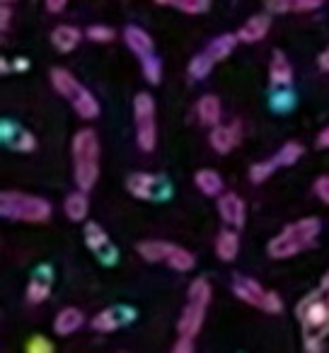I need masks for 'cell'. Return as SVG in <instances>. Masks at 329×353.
Segmentation results:
<instances>
[{"label":"cell","instance_id":"cell-1","mask_svg":"<svg viewBox=\"0 0 329 353\" xmlns=\"http://www.w3.org/2000/svg\"><path fill=\"white\" fill-rule=\"evenodd\" d=\"M73 152V174L78 189H92L99 176V141L92 128H83L73 136L70 143Z\"/></svg>","mask_w":329,"mask_h":353},{"label":"cell","instance_id":"cell-2","mask_svg":"<svg viewBox=\"0 0 329 353\" xmlns=\"http://www.w3.org/2000/svg\"><path fill=\"white\" fill-rule=\"evenodd\" d=\"M319 221L317 218H300V221L290 223L288 228L279 232L274 240L266 245L271 259H290L298 252L308 250L315 242V237L319 235Z\"/></svg>","mask_w":329,"mask_h":353},{"label":"cell","instance_id":"cell-3","mask_svg":"<svg viewBox=\"0 0 329 353\" xmlns=\"http://www.w3.org/2000/svg\"><path fill=\"white\" fill-rule=\"evenodd\" d=\"M0 213L8 221L46 223L51 218V203L41 196H32V194L3 192L0 194Z\"/></svg>","mask_w":329,"mask_h":353},{"label":"cell","instance_id":"cell-4","mask_svg":"<svg viewBox=\"0 0 329 353\" xmlns=\"http://www.w3.org/2000/svg\"><path fill=\"white\" fill-rule=\"evenodd\" d=\"M295 317L303 324L305 336L324 339L329 334V290L305 295L295 307Z\"/></svg>","mask_w":329,"mask_h":353},{"label":"cell","instance_id":"cell-5","mask_svg":"<svg viewBox=\"0 0 329 353\" xmlns=\"http://www.w3.org/2000/svg\"><path fill=\"white\" fill-rule=\"evenodd\" d=\"M138 254L146 261H165L168 266H172L175 271H192L197 259L192 252H187L184 247L172 245V242L162 240H148L138 245Z\"/></svg>","mask_w":329,"mask_h":353},{"label":"cell","instance_id":"cell-6","mask_svg":"<svg viewBox=\"0 0 329 353\" xmlns=\"http://www.w3.org/2000/svg\"><path fill=\"white\" fill-rule=\"evenodd\" d=\"M133 117H136V141L141 150L150 152L155 148V102L148 92H138L133 99Z\"/></svg>","mask_w":329,"mask_h":353},{"label":"cell","instance_id":"cell-7","mask_svg":"<svg viewBox=\"0 0 329 353\" xmlns=\"http://www.w3.org/2000/svg\"><path fill=\"white\" fill-rule=\"evenodd\" d=\"M126 189L131 196L141 201H165L172 194V187L165 176L148 174V172H133L126 179Z\"/></svg>","mask_w":329,"mask_h":353},{"label":"cell","instance_id":"cell-8","mask_svg":"<svg viewBox=\"0 0 329 353\" xmlns=\"http://www.w3.org/2000/svg\"><path fill=\"white\" fill-rule=\"evenodd\" d=\"M85 245L90 247V252H94V256H99L102 264H114L119 256L117 247L109 242V235L104 232V228L99 223H92L90 221L85 225Z\"/></svg>","mask_w":329,"mask_h":353},{"label":"cell","instance_id":"cell-9","mask_svg":"<svg viewBox=\"0 0 329 353\" xmlns=\"http://www.w3.org/2000/svg\"><path fill=\"white\" fill-rule=\"evenodd\" d=\"M206 307H208V305L197 303V300H189V305L184 307L182 317H179V322H177L179 336L197 339V334L201 332L203 317H206Z\"/></svg>","mask_w":329,"mask_h":353},{"label":"cell","instance_id":"cell-10","mask_svg":"<svg viewBox=\"0 0 329 353\" xmlns=\"http://www.w3.org/2000/svg\"><path fill=\"white\" fill-rule=\"evenodd\" d=\"M218 213H221L223 223L232 228L245 225V201H242L237 194L228 192L218 196Z\"/></svg>","mask_w":329,"mask_h":353},{"label":"cell","instance_id":"cell-11","mask_svg":"<svg viewBox=\"0 0 329 353\" xmlns=\"http://www.w3.org/2000/svg\"><path fill=\"white\" fill-rule=\"evenodd\" d=\"M240 138H242L240 121H232V123H228V126H213L211 148L216 152H221V155H226V152H230L232 148L240 143Z\"/></svg>","mask_w":329,"mask_h":353},{"label":"cell","instance_id":"cell-12","mask_svg":"<svg viewBox=\"0 0 329 353\" xmlns=\"http://www.w3.org/2000/svg\"><path fill=\"white\" fill-rule=\"evenodd\" d=\"M133 317H136V312L128 307H109V310H102V312L92 319V329L94 332H114V329L128 324Z\"/></svg>","mask_w":329,"mask_h":353},{"label":"cell","instance_id":"cell-13","mask_svg":"<svg viewBox=\"0 0 329 353\" xmlns=\"http://www.w3.org/2000/svg\"><path fill=\"white\" fill-rule=\"evenodd\" d=\"M0 133H3V141H6V145H10L12 150L30 152V150H34V148H37L34 136H32L30 131H25L22 126H17V123L3 121V126H0Z\"/></svg>","mask_w":329,"mask_h":353},{"label":"cell","instance_id":"cell-14","mask_svg":"<svg viewBox=\"0 0 329 353\" xmlns=\"http://www.w3.org/2000/svg\"><path fill=\"white\" fill-rule=\"evenodd\" d=\"M232 293L240 300H245L247 305H255V307L264 310V300H266V290L257 283L255 279H245V276H237L232 281Z\"/></svg>","mask_w":329,"mask_h":353},{"label":"cell","instance_id":"cell-15","mask_svg":"<svg viewBox=\"0 0 329 353\" xmlns=\"http://www.w3.org/2000/svg\"><path fill=\"white\" fill-rule=\"evenodd\" d=\"M271 20L266 15H252L245 25L237 30V39L245 41V44H257L269 34Z\"/></svg>","mask_w":329,"mask_h":353},{"label":"cell","instance_id":"cell-16","mask_svg":"<svg viewBox=\"0 0 329 353\" xmlns=\"http://www.w3.org/2000/svg\"><path fill=\"white\" fill-rule=\"evenodd\" d=\"M51 281H54V276H51L49 266H39L37 274L32 276L30 285H27V300L30 303H44L51 293Z\"/></svg>","mask_w":329,"mask_h":353},{"label":"cell","instance_id":"cell-17","mask_svg":"<svg viewBox=\"0 0 329 353\" xmlns=\"http://www.w3.org/2000/svg\"><path fill=\"white\" fill-rule=\"evenodd\" d=\"M269 80L274 88H288L293 83V68H290L288 59H286L281 51H274L269 65Z\"/></svg>","mask_w":329,"mask_h":353},{"label":"cell","instance_id":"cell-18","mask_svg":"<svg viewBox=\"0 0 329 353\" xmlns=\"http://www.w3.org/2000/svg\"><path fill=\"white\" fill-rule=\"evenodd\" d=\"M85 317L83 312H80L78 307H66L61 310L59 314H56V322H54V332L59 334V336H68V334L78 332L80 327H83Z\"/></svg>","mask_w":329,"mask_h":353},{"label":"cell","instance_id":"cell-19","mask_svg":"<svg viewBox=\"0 0 329 353\" xmlns=\"http://www.w3.org/2000/svg\"><path fill=\"white\" fill-rule=\"evenodd\" d=\"M123 39H126V44H128V49L133 51L136 56H148V54H152V37L148 34L146 30H141V27H136V25H131V27H126V32H123Z\"/></svg>","mask_w":329,"mask_h":353},{"label":"cell","instance_id":"cell-20","mask_svg":"<svg viewBox=\"0 0 329 353\" xmlns=\"http://www.w3.org/2000/svg\"><path fill=\"white\" fill-rule=\"evenodd\" d=\"M51 85H54L56 92L63 94L68 102L80 92V88H83V85L75 80V75L68 73L66 68H54V70H51Z\"/></svg>","mask_w":329,"mask_h":353},{"label":"cell","instance_id":"cell-21","mask_svg":"<svg viewBox=\"0 0 329 353\" xmlns=\"http://www.w3.org/2000/svg\"><path fill=\"white\" fill-rule=\"evenodd\" d=\"M80 30L78 27H70V25H59L54 32H51V44L61 51V54H68L73 51L75 46L80 44Z\"/></svg>","mask_w":329,"mask_h":353},{"label":"cell","instance_id":"cell-22","mask_svg":"<svg viewBox=\"0 0 329 353\" xmlns=\"http://www.w3.org/2000/svg\"><path fill=\"white\" fill-rule=\"evenodd\" d=\"M63 211L73 223H83L85 218H88L90 201H88V194H85V189H78V192H73V194H68V196H66Z\"/></svg>","mask_w":329,"mask_h":353},{"label":"cell","instance_id":"cell-23","mask_svg":"<svg viewBox=\"0 0 329 353\" xmlns=\"http://www.w3.org/2000/svg\"><path fill=\"white\" fill-rule=\"evenodd\" d=\"M199 119H201L206 126H218V121H221V99L216 97V94H203L201 99H199Z\"/></svg>","mask_w":329,"mask_h":353},{"label":"cell","instance_id":"cell-24","mask_svg":"<svg viewBox=\"0 0 329 353\" xmlns=\"http://www.w3.org/2000/svg\"><path fill=\"white\" fill-rule=\"evenodd\" d=\"M194 182H197V187L201 189V194H206V196H221L223 179L216 170H199L197 174H194Z\"/></svg>","mask_w":329,"mask_h":353},{"label":"cell","instance_id":"cell-25","mask_svg":"<svg viewBox=\"0 0 329 353\" xmlns=\"http://www.w3.org/2000/svg\"><path fill=\"white\" fill-rule=\"evenodd\" d=\"M70 104H73V109H75L78 117H83V119L99 117V102L94 99V94H90V90L80 88V92L70 99Z\"/></svg>","mask_w":329,"mask_h":353},{"label":"cell","instance_id":"cell-26","mask_svg":"<svg viewBox=\"0 0 329 353\" xmlns=\"http://www.w3.org/2000/svg\"><path fill=\"white\" fill-rule=\"evenodd\" d=\"M216 252H218V259L223 261H232L240 252V235L235 230H223L218 235L216 242Z\"/></svg>","mask_w":329,"mask_h":353},{"label":"cell","instance_id":"cell-27","mask_svg":"<svg viewBox=\"0 0 329 353\" xmlns=\"http://www.w3.org/2000/svg\"><path fill=\"white\" fill-rule=\"evenodd\" d=\"M237 34H221V37H216V39L208 44V49H206V54L211 56L213 61H223V59H228V56L235 51V46H237Z\"/></svg>","mask_w":329,"mask_h":353},{"label":"cell","instance_id":"cell-28","mask_svg":"<svg viewBox=\"0 0 329 353\" xmlns=\"http://www.w3.org/2000/svg\"><path fill=\"white\" fill-rule=\"evenodd\" d=\"M157 6H172L187 15H201L211 8V0H152Z\"/></svg>","mask_w":329,"mask_h":353},{"label":"cell","instance_id":"cell-29","mask_svg":"<svg viewBox=\"0 0 329 353\" xmlns=\"http://www.w3.org/2000/svg\"><path fill=\"white\" fill-rule=\"evenodd\" d=\"M300 155H303V145H300V143H295V141H290V143H286L279 152H276L274 160L279 162V167H290V165H295V162L300 160Z\"/></svg>","mask_w":329,"mask_h":353},{"label":"cell","instance_id":"cell-30","mask_svg":"<svg viewBox=\"0 0 329 353\" xmlns=\"http://www.w3.org/2000/svg\"><path fill=\"white\" fill-rule=\"evenodd\" d=\"M213 63H216V61H213L208 54L194 56L192 63H189V75H192L194 80H203L213 70Z\"/></svg>","mask_w":329,"mask_h":353},{"label":"cell","instance_id":"cell-31","mask_svg":"<svg viewBox=\"0 0 329 353\" xmlns=\"http://www.w3.org/2000/svg\"><path fill=\"white\" fill-rule=\"evenodd\" d=\"M143 75L148 78V83H152V85L160 83L162 63H160V59H157V56H152V54L143 56Z\"/></svg>","mask_w":329,"mask_h":353},{"label":"cell","instance_id":"cell-32","mask_svg":"<svg viewBox=\"0 0 329 353\" xmlns=\"http://www.w3.org/2000/svg\"><path fill=\"white\" fill-rule=\"evenodd\" d=\"M189 300H197V303L208 305L211 303V283L206 279H197L189 285Z\"/></svg>","mask_w":329,"mask_h":353},{"label":"cell","instance_id":"cell-33","mask_svg":"<svg viewBox=\"0 0 329 353\" xmlns=\"http://www.w3.org/2000/svg\"><path fill=\"white\" fill-rule=\"evenodd\" d=\"M279 167V162L276 160H266V162H257V165H252V170H250V179L255 184H261L264 179H269L271 176V172Z\"/></svg>","mask_w":329,"mask_h":353},{"label":"cell","instance_id":"cell-34","mask_svg":"<svg viewBox=\"0 0 329 353\" xmlns=\"http://www.w3.org/2000/svg\"><path fill=\"white\" fill-rule=\"evenodd\" d=\"M88 39L97 41V44H104V41H112L114 39V30L112 27H104V25H92L88 30Z\"/></svg>","mask_w":329,"mask_h":353},{"label":"cell","instance_id":"cell-35","mask_svg":"<svg viewBox=\"0 0 329 353\" xmlns=\"http://www.w3.org/2000/svg\"><path fill=\"white\" fill-rule=\"evenodd\" d=\"M27 351L30 353H51L54 351V343L44 336H34L30 343H27Z\"/></svg>","mask_w":329,"mask_h":353},{"label":"cell","instance_id":"cell-36","mask_svg":"<svg viewBox=\"0 0 329 353\" xmlns=\"http://www.w3.org/2000/svg\"><path fill=\"white\" fill-rule=\"evenodd\" d=\"M281 310H283V303H281L279 293H274V290H266V300H264V312H269V314H279Z\"/></svg>","mask_w":329,"mask_h":353},{"label":"cell","instance_id":"cell-37","mask_svg":"<svg viewBox=\"0 0 329 353\" xmlns=\"http://www.w3.org/2000/svg\"><path fill=\"white\" fill-rule=\"evenodd\" d=\"M269 12H295V0H266Z\"/></svg>","mask_w":329,"mask_h":353},{"label":"cell","instance_id":"cell-38","mask_svg":"<svg viewBox=\"0 0 329 353\" xmlns=\"http://www.w3.org/2000/svg\"><path fill=\"white\" fill-rule=\"evenodd\" d=\"M315 194H317V199H322L324 203H329V174L319 176L317 182H315Z\"/></svg>","mask_w":329,"mask_h":353},{"label":"cell","instance_id":"cell-39","mask_svg":"<svg viewBox=\"0 0 329 353\" xmlns=\"http://www.w3.org/2000/svg\"><path fill=\"white\" fill-rule=\"evenodd\" d=\"M293 107V92H288V88H286V92H279L274 94V109H290Z\"/></svg>","mask_w":329,"mask_h":353},{"label":"cell","instance_id":"cell-40","mask_svg":"<svg viewBox=\"0 0 329 353\" xmlns=\"http://www.w3.org/2000/svg\"><path fill=\"white\" fill-rule=\"evenodd\" d=\"M324 0H295V12H312L322 8Z\"/></svg>","mask_w":329,"mask_h":353},{"label":"cell","instance_id":"cell-41","mask_svg":"<svg viewBox=\"0 0 329 353\" xmlns=\"http://www.w3.org/2000/svg\"><path fill=\"white\" fill-rule=\"evenodd\" d=\"M175 353H192L194 351V339H187V336H179L177 343L172 346Z\"/></svg>","mask_w":329,"mask_h":353},{"label":"cell","instance_id":"cell-42","mask_svg":"<svg viewBox=\"0 0 329 353\" xmlns=\"http://www.w3.org/2000/svg\"><path fill=\"white\" fill-rule=\"evenodd\" d=\"M305 348H308L310 353H319L324 348V343H322V339H317V336H305Z\"/></svg>","mask_w":329,"mask_h":353},{"label":"cell","instance_id":"cell-43","mask_svg":"<svg viewBox=\"0 0 329 353\" xmlns=\"http://www.w3.org/2000/svg\"><path fill=\"white\" fill-rule=\"evenodd\" d=\"M8 27H10V6H3V10H0V30L6 32Z\"/></svg>","mask_w":329,"mask_h":353},{"label":"cell","instance_id":"cell-44","mask_svg":"<svg viewBox=\"0 0 329 353\" xmlns=\"http://www.w3.org/2000/svg\"><path fill=\"white\" fill-rule=\"evenodd\" d=\"M66 3L68 0H46V8H49V12H63Z\"/></svg>","mask_w":329,"mask_h":353},{"label":"cell","instance_id":"cell-45","mask_svg":"<svg viewBox=\"0 0 329 353\" xmlns=\"http://www.w3.org/2000/svg\"><path fill=\"white\" fill-rule=\"evenodd\" d=\"M317 148L322 150V148H329V126L322 128V133L317 136Z\"/></svg>","mask_w":329,"mask_h":353},{"label":"cell","instance_id":"cell-46","mask_svg":"<svg viewBox=\"0 0 329 353\" xmlns=\"http://www.w3.org/2000/svg\"><path fill=\"white\" fill-rule=\"evenodd\" d=\"M317 63H319V68H322V70H327V73H329V49L324 51V54H319Z\"/></svg>","mask_w":329,"mask_h":353},{"label":"cell","instance_id":"cell-47","mask_svg":"<svg viewBox=\"0 0 329 353\" xmlns=\"http://www.w3.org/2000/svg\"><path fill=\"white\" fill-rule=\"evenodd\" d=\"M15 70H20V73H25L27 68H30V61L27 59H15V65H12Z\"/></svg>","mask_w":329,"mask_h":353},{"label":"cell","instance_id":"cell-48","mask_svg":"<svg viewBox=\"0 0 329 353\" xmlns=\"http://www.w3.org/2000/svg\"><path fill=\"white\" fill-rule=\"evenodd\" d=\"M0 70H3V73H10V63H8V59H0Z\"/></svg>","mask_w":329,"mask_h":353},{"label":"cell","instance_id":"cell-49","mask_svg":"<svg viewBox=\"0 0 329 353\" xmlns=\"http://www.w3.org/2000/svg\"><path fill=\"white\" fill-rule=\"evenodd\" d=\"M319 288H322V290H329V271L322 276V283H319Z\"/></svg>","mask_w":329,"mask_h":353},{"label":"cell","instance_id":"cell-50","mask_svg":"<svg viewBox=\"0 0 329 353\" xmlns=\"http://www.w3.org/2000/svg\"><path fill=\"white\" fill-rule=\"evenodd\" d=\"M3 3H15V0H3Z\"/></svg>","mask_w":329,"mask_h":353}]
</instances>
